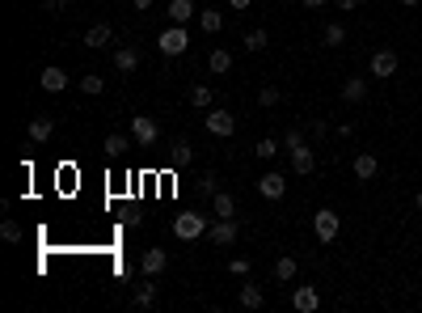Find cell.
<instances>
[{
	"instance_id": "obj_19",
	"label": "cell",
	"mask_w": 422,
	"mask_h": 313,
	"mask_svg": "<svg viewBox=\"0 0 422 313\" xmlns=\"http://www.w3.org/2000/svg\"><path fill=\"white\" fill-rule=\"evenodd\" d=\"M207 68L215 72V77H224V72L233 68V51H228V47H215V51L207 55Z\"/></svg>"
},
{
	"instance_id": "obj_27",
	"label": "cell",
	"mask_w": 422,
	"mask_h": 313,
	"mask_svg": "<svg viewBox=\"0 0 422 313\" xmlns=\"http://www.w3.org/2000/svg\"><path fill=\"white\" fill-rule=\"evenodd\" d=\"M157 301V284H135V309H153Z\"/></svg>"
},
{
	"instance_id": "obj_28",
	"label": "cell",
	"mask_w": 422,
	"mask_h": 313,
	"mask_svg": "<svg viewBox=\"0 0 422 313\" xmlns=\"http://www.w3.org/2000/svg\"><path fill=\"white\" fill-rule=\"evenodd\" d=\"M241 305H245V309H262V288H258V284H245V288H241Z\"/></svg>"
},
{
	"instance_id": "obj_8",
	"label": "cell",
	"mask_w": 422,
	"mask_h": 313,
	"mask_svg": "<svg viewBox=\"0 0 422 313\" xmlns=\"http://www.w3.org/2000/svg\"><path fill=\"white\" fill-rule=\"evenodd\" d=\"M258 190H262V199H283V195H287V178L275 174V170H266V174L258 178Z\"/></svg>"
},
{
	"instance_id": "obj_29",
	"label": "cell",
	"mask_w": 422,
	"mask_h": 313,
	"mask_svg": "<svg viewBox=\"0 0 422 313\" xmlns=\"http://www.w3.org/2000/svg\"><path fill=\"white\" fill-rule=\"evenodd\" d=\"M279 149H283V144H279V140H270V136H262V140H258V144H254V153H258V157H262V161H270V157H275V153H279Z\"/></svg>"
},
{
	"instance_id": "obj_18",
	"label": "cell",
	"mask_w": 422,
	"mask_h": 313,
	"mask_svg": "<svg viewBox=\"0 0 422 313\" xmlns=\"http://www.w3.org/2000/svg\"><path fill=\"white\" fill-rule=\"evenodd\" d=\"M110 38H114V30L106 26V21H97V26H89V30H85V47H93V51H97V47H106Z\"/></svg>"
},
{
	"instance_id": "obj_34",
	"label": "cell",
	"mask_w": 422,
	"mask_h": 313,
	"mask_svg": "<svg viewBox=\"0 0 422 313\" xmlns=\"http://www.w3.org/2000/svg\"><path fill=\"white\" fill-rule=\"evenodd\" d=\"M0 237H5V242H21V225H17V221H5V225H0Z\"/></svg>"
},
{
	"instance_id": "obj_2",
	"label": "cell",
	"mask_w": 422,
	"mask_h": 313,
	"mask_svg": "<svg viewBox=\"0 0 422 313\" xmlns=\"http://www.w3.org/2000/svg\"><path fill=\"white\" fill-rule=\"evenodd\" d=\"M207 229H211V221L203 212H178L173 216V237L178 242H198V237H207Z\"/></svg>"
},
{
	"instance_id": "obj_30",
	"label": "cell",
	"mask_w": 422,
	"mask_h": 313,
	"mask_svg": "<svg viewBox=\"0 0 422 313\" xmlns=\"http://www.w3.org/2000/svg\"><path fill=\"white\" fill-rule=\"evenodd\" d=\"M266 47H270L266 30H250V34H245V51H266Z\"/></svg>"
},
{
	"instance_id": "obj_17",
	"label": "cell",
	"mask_w": 422,
	"mask_h": 313,
	"mask_svg": "<svg viewBox=\"0 0 422 313\" xmlns=\"http://www.w3.org/2000/svg\"><path fill=\"white\" fill-rule=\"evenodd\" d=\"M194 17V0H169V21L173 26H186Z\"/></svg>"
},
{
	"instance_id": "obj_26",
	"label": "cell",
	"mask_w": 422,
	"mask_h": 313,
	"mask_svg": "<svg viewBox=\"0 0 422 313\" xmlns=\"http://www.w3.org/2000/svg\"><path fill=\"white\" fill-rule=\"evenodd\" d=\"M275 279H279V284H291V279H295V258H291V254L275 258Z\"/></svg>"
},
{
	"instance_id": "obj_12",
	"label": "cell",
	"mask_w": 422,
	"mask_h": 313,
	"mask_svg": "<svg viewBox=\"0 0 422 313\" xmlns=\"http://www.w3.org/2000/svg\"><path fill=\"white\" fill-rule=\"evenodd\" d=\"M38 85H42L47 93H64V89H68V72L51 64V68H42V72H38Z\"/></svg>"
},
{
	"instance_id": "obj_39",
	"label": "cell",
	"mask_w": 422,
	"mask_h": 313,
	"mask_svg": "<svg viewBox=\"0 0 422 313\" xmlns=\"http://www.w3.org/2000/svg\"><path fill=\"white\" fill-rule=\"evenodd\" d=\"M72 0H47V9H68Z\"/></svg>"
},
{
	"instance_id": "obj_16",
	"label": "cell",
	"mask_w": 422,
	"mask_h": 313,
	"mask_svg": "<svg viewBox=\"0 0 422 313\" xmlns=\"http://www.w3.org/2000/svg\"><path fill=\"white\" fill-rule=\"evenodd\" d=\"M51 132H55V118H47V114L30 118V140H34V144H47V140H51Z\"/></svg>"
},
{
	"instance_id": "obj_20",
	"label": "cell",
	"mask_w": 422,
	"mask_h": 313,
	"mask_svg": "<svg viewBox=\"0 0 422 313\" xmlns=\"http://www.w3.org/2000/svg\"><path fill=\"white\" fill-rule=\"evenodd\" d=\"M114 68L118 72H135L140 68V51H135V47H118V51H114Z\"/></svg>"
},
{
	"instance_id": "obj_40",
	"label": "cell",
	"mask_w": 422,
	"mask_h": 313,
	"mask_svg": "<svg viewBox=\"0 0 422 313\" xmlns=\"http://www.w3.org/2000/svg\"><path fill=\"white\" fill-rule=\"evenodd\" d=\"M321 5H330V0H304V9H321Z\"/></svg>"
},
{
	"instance_id": "obj_43",
	"label": "cell",
	"mask_w": 422,
	"mask_h": 313,
	"mask_svg": "<svg viewBox=\"0 0 422 313\" xmlns=\"http://www.w3.org/2000/svg\"><path fill=\"white\" fill-rule=\"evenodd\" d=\"M414 203H418V208H422V190H418V195H414Z\"/></svg>"
},
{
	"instance_id": "obj_37",
	"label": "cell",
	"mask_w": 422,
	"mask_h": 313,
	"mask_svg": "<svg viewBox=\"0 0 422 313\" xmlns=\"http://www.w3.org/2000/svg\"><path fill=\"white\" fill-rule=\"evenodd\" d=\"M334 5H338L342 13H355V9H359V0H334Z\"/></svg>"
},
{
	"instance_id": "obj_36",
	"label": "cell",
	"mask_w": 422,
	"mask_h": 313,
	"mask_svg": "<svg viewBox=\"0 0 422 313\" xmlns=\"http://www.w3.org/2000/svg\"><path fill=\"white\" fill-rule=\"evenodd\" d=\"M326 132H330V123H326V118H313V123H308V136H313V140H321Z\"/></svg>"
},
{
	"instance_id": "obj_1",
	"label": "cell",
	"mask_w": 422,
	"mask_h": 313,
	"mask_svg": "<svg viewBox=\"0 0 422 313\" xmlns=\"http://www.w3.org/2000/svg\"><path fill=\"white\" fill-rule=\"evenodd\" d=\"M283 149H287V157H291V170L300 174V178H308L313 170H317V157H313V144H308V136L304 132H287L283 136Z\"/></svg>"
},
{
	"instance_id": "obj_32",
	"label": "cell",
	"mask_w": 422,
	"mask_h": 313,
	"mask_svg": "<svg viewBox=\"0 0 422 313\" xmlns=\"http://www.w3.org/2000/svg\"><path fill=\"white\" fill-rule=\"evenodd\" d=\"M194 190H198V195H207V199H211L215 190H220V178H215V174H203V178L194 182Z\"/></svg>"
},
{
	"instance_id": "obj_6",
	"label": "cell",
	"mask_w": 422,
	"mask_h": 313,
	"mask_svg": "<svg viewBox=\"0 0 422 313\" xmlns=\"http://www.w3.org/2000/svg\"><path fill=\"white\" fill-rule=\"evenodd\" d=\"M131 136H135V144H140V149H153V144H157V136H161L157 118H148V114H135V118H131Z\"/></svg>"
},
{
	"instance_id": "obj_23",
	"label": "cell",
	"mask_w": 422,
	"mask_h": 313,
	"mask_svg": "<svg viewBox=\"0 0 422 313\" xmlns=\"http://www.w3.org/2000/svg\"><path fill=\"white\" fill-rule=\"evenodd\" d=\"M211 208H215V216H237V199L228 195V190H215V195H211Z\"/></svg>"
},
{
	"instance_id": "obj_21",
	"label": "cell",
	"mask_w": 422,
	"mask_h": 313,
	"mask_svg": "<svg viewBox=\"0 0 422 313\" xmlns=\"http://www.w3.org/2000/svg\"><path fill=\"white\" fill-rule=\"evenodd\" d=\"M211 102H215V89L211 85H194L190 89V106L194 110H211Z\"/></svg>"
},
{
	"instance_id": "obj_25",
	"label": "cell",
	"mask_w": 422,
	"mask_h": 313,
	"mask_svg": "<svg viewBox=\"0 0 422 313\" xmlns=\"http://www.w3.org/2000/svg\"><path fill=\"white\" fill-rule=\"evenodd\" d=\"M321 42H326V47H342L346 42V26H342V21H330V26L321 30Z\"/></svg>"
},
{
	"instance_id": "obj_5",
	"label": "cell",
	"mask_w": 422,
	"mask_h": 313,
	"mask_svg": "<svg viewBox=\"0 0 422 313\" xmlns=\"http://www.w3.org/2000/svg\"><path fill=\"white\" fill-rule=\"evenodd\" d=\"M237 221H233V216H215V221H211V229H207V242L211 246H233L237 242Z\"/></svg>"
},
{
	"instance_id": "obj_4",
	"label": "cell",
	"mask_w": 422,
	"mask_h": 313,
	"mask_svg": "<svg viewBox=\"0 0 422 313\" xmlns=\"http://www.w3.org/2000/svg\"><path fill=\"white\" fill-rule=\"evenodd\" d=\"M157 47H161V55H182L186 47H190V34H186V26H169V30H161Z\"/></svg>"
},
{
	"instance_id": "obj_3",
	"label": "cell",
	"mask_w": 422,
	"mask_h": 313,
	"mask_svg": "<svg viewBox=\"0 0 422 313\" xmlns=\"http://www.w3.org/2000/svg\"><path fill=\"white\" fill-rule=\"evenodd\" d=\"M313 233H317V242H338V233H342V216L338 212H330V208H321V212H313Z\"/></svg>"
},
{
	"instance_id": "obj_10",
	"label": "cell",
	"mask_w": 422,
	"mask_h": 313,
	"mask_svg": "<svg viewBox=\"0 0 422 313\" xmlns=\"http://www.w3.org/2000/svg\"><path fill=\"white\" fill-rule=\"evenodd\" d=\"M165 262H169V254H165L161 246H153V250H144V254H140V271L153 279V275H161V271H165Z\"/></svg>"
},
{
	"instance_id": "obj_41",
	"label": "cell",
	"mask_w": 422,
	"mask_h": 313,
	"mask_svg": "<svg viewBox=\"0 0 422 313\" xmlns=\"http://www.w3.org/2000/svg\"><path fill=\"white\" fill-rule=\"evenodd\" d=\"M131 5H135V9H148V5H153V0H131Z\"/></svg>"
},
{
	"instance_id": "obj_15",
	"label": "cell",
	"mask_w": 422,
	"mask_h": 313,
	"mask_svg": "<svg viewBox=\"0 0 422 313\" xmlns=\"http://www.w3.org/2000/svg\"><path fill=\"white\" fill-rule=\"evenodd\" d=\"M376 174H380V161L371 157V153H359V157H355V178H359V182H371Z\"/></svg>"
},
{
	"instance_id": "obj_33",
	"label": "cell",
	"mask_w": 422,
	"mask_h": 313,
	"mask_svg": "<svg viewBox=\"0 0 422 313\" xmlns=\"http://www.w3.org/2000/svg\"><path fill=\"white\" fill-rule=\"evenodd\" d=\"M258 106H266V110L279 106V89H275V85H262V89H258Z\"/></svg>"
},
{
	"instance_id": "obj_22",
	"label": "cell",
	"mask_w": 422,
	"mask_h": 313,
	"mask_svg": "<svg viewBox=\"0 0 422 313\" xmlns=\"http://www.w3.org/2000/svg\"><path fill=\"white\" fill-rule=\"evenodd\" d=\"M102 149H106V157H127V149H131V144H127V136H122V132H110Z\"/></svg>"
},
{
	"instance_id": "obj_11",
	"label": "cell",
	"mask_w": 422,
	"mask_h": 313,
	"mask_svg": "<svg viewBox=\"0 0 422 313\" xmlns=\"http://www.w3.org/2000/svg\"><path fill=\"white\" fill-rule=\"evenodd\" d=\"M190 161H194V144L178 136V140H173V144H169V165H173V170H186V165H190Z\"/></svg>"
},
{
	"instance_id": "obj_35",
	"label": "cell",
	"mask_w": 422,
	"mask_h": 313,
	"mask_svg": "<svg viewBox=\"0 0 422 313\" xmlns=\"http://www.w3.org/2000/svg\"><path fill=\"white\" fill-rule=\"evenodd\" d=\"M228 271L233 275H250V258H228Z\"/></svg>"
},
{
	"instance_id": "obj_13",
	"label": "cell",
	"mask_w": 422,
	"mask_h": 313,
	"mask_svg": "<svg viewBox=\"0 0 422 313\" xmlns=\"http://www.w3.org/2000/svg\"><path fill=\"white\" fill-rule=\"evenodd\" d=\"M207 132L211 136H233L237 132V118L228 110H207Z\"/></svg>"
},
{
	"instance_id": "obj_9",
	"label": "cell",
	"mask_w": 422,
	"mask_h": 313,
	"mask_svg": "<svg viewBox=\"0 0 422 313\" xmlns=\"http://www.w3.org/2000/svg\"><path fill=\"white\" fill-rule=\"evenodd\" d=\"M371 77H376V81H388V77H397V51H388V47H384V51H376V55H371Z\"/></svg>"
},
{
	"instance_id": "obj_24",
	"label": "cell",
	"mask_w": 422,
	"mask_h": 313,
	"mask_svg": "<svg viewBox=\"0 0 422 313\" xmlns=\"http://www.w3.org/2000/svg\"><path fill=\"white\" fill-rule=\"evenodd\" d=\"M198 26H203L207 34L224 30V13H220V9H203V13H198Z\"/></svg>"
},
{
	"instance_id": "obj_7",
	"label": "cell",
	"mask_w": 422,
	"mask_h": 313,
	"mask_svg": "<svg viewBox=\"0 0 422 313\" xmlns=\"http://www.w3.org/2000/svg\"><path fill=\"white\" fill-rule=\"evenodd\" d=\"M291 305H295V313H317V309H321V292H317L313 284H295Z\"/></svg>"
},
{
	"instance_id": "obj_42",
	"label": "cell",
	"mask_w": 422,
	"mask_h": 313,
	"mask_svg": "<svg viewBox=\"0 0 422 313\" xmlns=\"http://www.w3.org/2000/svg\"><path fill=\"white\" fill-rule=\"evenodd\" d=\"M401 5H406V9H414V5H418V0H401Z\"/></svg>"
},
{
	"instance_id": "obj_31",
	"label": "cell",
	"mask_w": 422,
	"mask_h": 313,
	"mask_svg": "<svg viewBox=\"0 0 422 313\" xmlns=\"http://www.w3.org/2000/svg\"><path fill=\"white\" fill-rule=\"evenodd\" d=\"M106 89V81L97 77V72H89V77H81V93H89V98H97V93Z\"/></svg>"
},
{
	"instance_id": "obj_14",
	"label": "cell",
	"mask_w": 422,
	"mask_h": 313,
	"mask_svg": "<svg viewBox=\"0 0 422 313\" xmlns=\"http://www.w3.org/2000/svg\"><path fill=\"white\" fill-rule=\"evenodd\" d=\"M363 98H367V81H363V77H346V85H342V102L359 106Z\"/></svg>"
},
{
	"instance_id": "obj_38",
	"label": "cell",
	"mask_w": 422,
	"mask_h": 313,
	"mask_svg": "<svg viewBox=\"0 0 422 313\" xmlns=\"http://www.w3.org/2000/svg\"><path fill=\"white\" fill-rule=\"evenodd\" d=\"M228 5H233L237 13H245V9H250V5H254V0H228Z\"/></svg>"
}]
</instances>
